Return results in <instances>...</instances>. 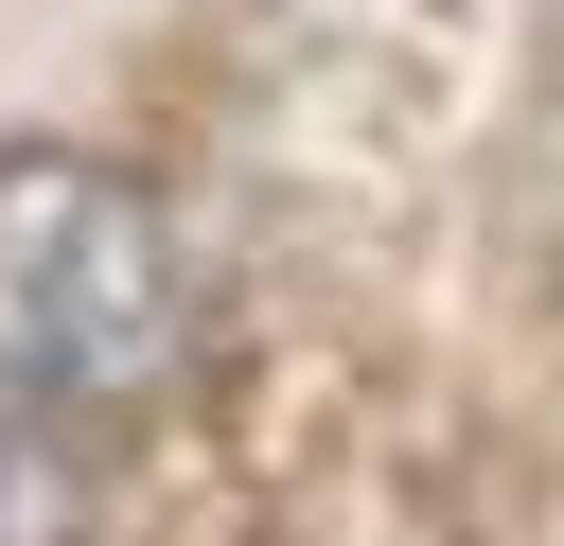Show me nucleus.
<instances>
[{
  "label": "nucleus",
  "mask_w": 564,
  "mask_h": 546,
  "mask_svg": "<svg viewBox=\"0 0 564 546\" xmlns=\"http://www.w3.org/2000/svg\"><path fill=\"white\" fill-rule=\"evenodd\" d=\"M212 352V264L159 176L88 141H0V387L35 423H141Z\"/></svg>",
  "instance_id": "f257e3e1"
},
{
  "label": "nucleus",
  "mask_w": 564,
  "mask_h": 546,
  "mask_svg": "<svg viewBox=\"0 0 564 546\" xmlns=\"http://www.w3.org/2000/svg\"><path fill=\"white\" fill-rule=\"evenodd\" d=\"M0 546H88V458L0 387Z\"/></svg>",
  "instance_id": "f03ea898"
}]
</instances>
